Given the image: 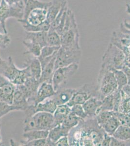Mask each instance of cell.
<instances>
[{
    "mask_svg": "<svg viewBox=\"0 0 130 146\" xmlns=\"http://www.w3.org/2000/svg\"><path fill=\"white\" fill-rule=\"evenodd\" d=\"M110 146H126L125 141H121L117 139L112 136Z\"/></svg>",
    "mask_w": 130,
    "mask_h": 146,
    "instance_id": "obj_44",
    "label": "cell"
},
{
    "mask_svg": "<svg viewBox=\"0 0 130 146\" xmlns=\"http://www.w3.org/2000/svg\"><path fill=\"white\" fill-rule=\"evenodd\" d=\"M61 46L73 50H80V34L75 16L73 17L69 27L61 34Z\"/></svg>",
    "mask_w": 130,
    "mask_h": 146,
    "instance_id": "obj_4",
    "label": "cell"
},
{
    "mask_svg": "<svg viewBox=\"0 0 130 146\" xmlns=\"http://www.w3.org/2000/svg\"><path fill=\"white\" fill-rule=\"evenodd\" d=\"M23 131L31 130H47L55 127L53 115L47 112H38L33 116L24 118L23 121Z\"/></svg>",
    "mask_w": 130,
    "mask_h": 146,
    "instance_id": "obj_1",
    "label": "cell"
},
{
    "mask_svg": "<svg viewBox=\"0 0 130 146\" xmlns=\"http://www.w3.org/2000/svg\"><path fill=\"white\" fill-rule=\"evenodd\" d=\"M121 93V100L119 111L117 112L122 113L124 114L130 115V98L122 91Z\"/></svg>",
    "mask_w": 130,
    "mask_h": 146,
    "instance_id": "obj_34",
    "label": "cell"
},
{
    "mask_svg": "<svg viewBox=\"0 0 130 146\" xmlns=\"http://www.w3.org/2000/svg\"><path fill=\"white\" fill-rule=\"evenodd\" d=\"M57 105L51 98H48L36 105H29L24 111V118L31 117L38 112H47L53 114Z\"/></svg>",
    "mask_w": 130,
    "mask_h": 146,
    "instance_id": "obj_9",
    "label": "cell"
},
{
    "mask_svg": "<svg viewBox=\"0 0 130 146\" xmlns=\"http://www.w3.org/2000/svg\"><path fill=\"white\" fill-rule=\"evenodd\" d=\"M16 111H20V110L13 105L9 104L5 102L0 101V119L10 112Z\"/></svg>",
    "mask_w": 130,
    "mask_h": 146,
    "instance_id": "obj_37",
    "label": "cell"
},
{
    "mask_svg": "<svg viewBox=\"0 0 130 146\" xmlns=\"http://www.w3.org/2000/svg\"><path fill=\"white\" fill-rule=\"evenodd\" d=\"M47 43L51 46H61V36L55 30L49 29L47 32Z\"/></svg>",
    "mask_w": 130,
    "mask_h": 146,
    "instance_id": "obj_30",
    "label": "cell"
},
{
    "mask_svg": "<svg viewBox=\"0 0 130 146\" xmlns=\"http://www.w3.org/2000/svg\"><path fill=\"white\" fill-rule=\"evenodd\" d=\"M11 39L7 34L0 33V48L5 49L10 44Z\"/></svg>",
    "mask_w": 130,
    "mask_h": 146,
    "instance_id": "obj_41",
    "label": "cell"
},
{
    "mask_svg": "<svg viewBox=\"0 0 130 146\" xmlns=\"http://www.w3.org/2000/svg\"><path fill=\"white\" fill-rule=\"evenodd\" d=\"M69 146V143L68 136H63L60 138L54 144V146Z\"/></svg>",
    "mask_w": 130,
    "mask_h": 146,
    "instance_id": "obj_43",
    "label": "cell"
},
{
    "mask_svg": "<svg viewBox=\"0 0 130 146\" xmlns=\"http://www.w3.org/2000/svg\"><path fill=\"white\" fill-rule=\"evenodd\" d=\"M102 100V104L98 111L97 115L102 111H113L114 100H113V93L110 95L104 97Z\"/></svg>",
    "mask_w": 130,
    "mask_h": 146,
    "instance_id": "obj_32",
    "label": "cell"
},
{
    "mask_svg": "<svg viewBox=\"0 0 130 146\" xmlns=\"http://www.w3.org/2000/svg\"><path fill=\"white\" fill-rule=\"evenodd\" d=\"M23 1L25 5V3H26V2H27L28 0H23Z\"/></svg>",
    "mask_w": 130,
    "mask_h": 146,
    "instance_id": "obj_52",
    "label": "cell"
},
{
    "mask_svg": "<svg viewBox=\"0 0 130 146\" xmlns=\"http://www.w3.org/2000/svg\"><path fill=\"white\" fill-rule=\"evenodd\" d=\"M0 127H1V119H0Z\"/></svg>",
    "mask_w": 130,
    "mask_h": 146,
    "instance_id": "obj_53",
    "label": "cell"
},
{
    "mask_svg": "<svg viewBox=\"0 0 130 146\" xmlns=\"http://www.w3.org/2000/svg\"><path fill=\"white\" fill-rule=\"evenodd\" d=\"M61 46H51L49 45H46L41 49V53L38 59L46 58L49 56L54 55L58 51Z\"/></svg>",
    "mask_w": 130,
    "mask_h": 146,
    "instance_id": "obj_36",
    "label": "cell"
},
{
    "mask_svg": "<svg viewBox=\"0 0 130 146\" xmlns=\"http://www.w3.org/2000/svg\"><path fill=\"white\" fill-rule=\"evenodd\" d=\"M51 5L47 10L46 20L51 23L59 14L64 5L67 4V0H52Z\"/></svg>",
    "mask_w": 130,
    "mask_h": 146,
    "instance_id": "obj_17",
    "label": "cell"
},
{
    "mask_svg": "<svg viewBox=\"0 0 130 146\" xmlns=\"http://www.w3.org/2000/svg\"><path fill=\"white\" fill-rule=\"evenodd\" d=\"M126 55L120 48L113 43H109L102 58V64L109 69L122 70L125 65Z\"/></svg>",
    "mask_w": 130,
    "mask_h": 146,
    "instance_id": "obj_3",
    "label": "cell"
},
{
    "mask_svg": "<svg viewBox=\"0 0 130 146\" xmlns=\"http://www.w3.org/2000/svg\"><path fill=\"white\" fill-rule=\"evenodd\" d=\"M0 131H1V129H0ZM1 144H2V137H1V136L0 135V145Z\"/></svg>",
    "mask_w": 130,
    "mask_h": 146,
    "instance_id": "obj_51",
    "label": "cell"
},
{
    "mask_svg": "<svg viewBox=\"0 0 130 146\" xmlns=\"http://www.w3.org/2000/svg\"><path fill=\"white\" fill-rule=\"evenodd\" d=\"M126 146H130V139L128 141H126Z\"/></svg>",
    "mask_w": 130,
    "mask_h": 146,
    "instance_id": "obj_50",
    "label": "cell"
},
{
    "mask_svg": "<svg viewBox=\"0 0 130 146\" xmlns=\"http://www.w3.org/2000/svg\"><path fill=\"white\" fill-rule=\"evenodd\" d=\"M20 71L21 69L18 68L15 65L12 56H8L7 60H3L0 56V75L13 83Z\"/></svg>",
    "mask_w": 130,
    "mask_h": 146,
    "instance_id": "obj_10",
    "label": "cell"
},
{
    "mask_svg": "<svg viewBox=\"0 0 130 146\" xmlns=\"http://www.w3.org/2000/svg\"><path fill=\"white\" fill-rule=\"evenodd\" d=\"M113 73H114L116 82L117 85V88L121 90L122 88L128 83V80L127 76L122 70H119L115 69H111Z\"/></svg>",
    "mask_w": 130,
    "mask_h": 146,
    "instance_id": "obj_31",
    "label": "cell"
},
{
    "mask_svg": "<svg viewBox=\"0 0 130 146\" xmlns=\"http://www.w3.org/2000/svg\"><path fill=\"white\" fill-rule=\"evenodd\" d=\"M23 84H24L30 94V98L28 100V103L29 105L30 101L33 100V98L36 95L41 83L40 82V80L31 76L26 80V82Z\"/></svg>",
    "mask_w": 130,
    "mask_h": 146,
    "instance_id": "obj_26",
    "label": "cell"
},
{
    "mask_svg": "<svg viewBox=\"0 0 130 146\" xmlns=\"http://www.w3.org/2000/svg\"><path fill=\"white\" fill-rule=\"evenodd\" d=\"M120 124V122L117 116H115L114 112V116H112L110 119H109L103 125L101 128L104 129L105 133L112 136Z\"/></svg>",
    "mask_w": 130,
    "mask_h": 146,
    "instance_id": "obj_27",
    "label": "cell"
},
{
    "mask_svg": "<svg viewBox=\"0 0 130 146\" xmlns=\"http://www.w3.org/2000/svg\"><path fill=\"white\" fill-rule=\"evenodd\" d=\"M16 85L0 75V101L12 105Z\"/></svg>",
    "mask_w": 130,
    "mask_h": 146,
    "instance_id": "obj_11",
    "label": "cell"
},
{
    "mask_svg": "<svg viewBox=\"0 0 130 146\" xmlns=\"http://www.w3.org/2000/svg\"><path fill=\"white\" fill-rule=\"evenodd\" d=\"M47 32H48L46 31L26 32L25 40L38 44L42 48L47 45Z\"/></svg>",
    "mask_w": 130,
    "mask_h": 146,
    "instance_id": "obj_19",
    "label": "cell"
},
{
    "mask_svg": "<svg viewBox=\"0 0 130 146\" xmlns=\"http://www.w3.org/2000/svg\"><path fill=\"white\" fill-rule=\"evenodd\" d=\"M121 90L117 89L113 93V100H114V109L113 111L117 112L119 111V108L120 106L121 100Z\"/></svg>",
    "mask_w": 130,
    "mask_h": 146,
    "instance_id": "obj_39",
    "label": "cell"
},
{
    "mask_svg": "<svg viewBox=\"0 0 130 146\" xmlns=\"http://www.w3.org/2000/svg\"><path fill=\"white\" fill-rule=\"evenodd\" d=\"M24 9L18 7H10L4 0L0 1V23L4 33L7 34L6 21L8 19L14 18L18 19H23Z\"/></svg>",
    "mask_w": 130,
    "mask_h": 146,
    "instance_id": "obj_8",
    "label": "cell"
},
{
    "mask_svg": "<svg viewBox=\"0 0 130 146\" xmlns=\"http://www.w3.org/2000/svg\"><path fill=\"white\" fill-rule=\"evenodd\" d=\"M112 136L121 141H127L130 139V127L125 125L120 124L117 128Z\"/></svg>",
    "mask_w": 130,
    "mask_h": 146,
    "instance_id": "obj_28",
    "label": "cell"
},
{
    "mask_svg": "<svg viewBox=\"0 0 130 146\" xmlns=\"http://www.w3.org/2000/svg\"><path fill=\"white\" fill-rule=\"evenodd\" d=\"M47 9L40 8L34 9L29 12L25 20L31 25H39L47 19Z\"/></svg>",
    "mask_w": 130,
    "mask_h": 146,
    "instance_id": "obj_14",
    "label": "cell"
},
{
    "mask_svg": "<svg viewBox=\"0 0 130 146\" xmlns=\"http://www.w3.org/2000/svg\"><path fill=\"white\" fill-rule=\"evenodd\" d=\"M102 100L97 96L92 97L82 105L88 118L95 117Z\"/></svg>",
    "mask_w": 130,
    "mask_h": 146,
    "instance_id": "obj_16",
    "label": "cell"
},
{
    "mask_svg": "<svg viewBox=\"0 0 130 146\" xmlns=\"http://www.w3.org/2000/svg\"><path fill=\"white\" fill-rule=\"evenodd\" d=\"M56 55L42 71L41 77L40 79V83L47 82L52 84L53 76L55 71V62Z\"/></svg>",
    "mask_w": 130,
    "mask_h": 146,
    "instance_id": "obj_21",
    "label": "cell"
},
{
    "mask_svg": "<svg viewBox=\"0 0 130 146\" xmlns=\"http://www.w3.org/2000/svg\"><path fill=\"white\" fill-rule=\"evenodd\" d=\"M128 84H129L130 85V82H128Z\"/></svg>",
    "mask_w": 130,
    "mask_h": 146,
    "instance_id": "obj_54",
    "label": "cell"
},
{
    "mask_svg": "<svg viewBox=\"0 0 130 146\" xmlns=\"http://www.w3.org/2000/svg\"><path fill=\"white\" fill-rule=\"evenodd\" d=\"M70 131L62 124L58 125L50 129L47 137V146H54V143L60 138L68 136Z\"/></svg>",
    "mask_w": 130,
    "mask_h": 146,
    "instance_id": "obj_13",
    "label": "cell"
},
{
    "mask_svg": "<svg viewBox=\"0 0 130 146\" xmlns=\"http://www.w3.org/2000/svg\"><path fill=\"white\" fill-rule=\"evenodd\" d=\"M78 69L79 64H73L55 70L52 80V84L54 90L56 92L61 89V86L65 84L76 74Z\"/></svg>",
    "mask_w": 130,
    "mask_h": 146,
    "instance_id": "obj_7",
    "label": "cell"
},
{
    "mask_svg": "<svg viewBox=\"0 0 130 146\" xmlns=\"http://www.w3.org/2000/svg\"><path fill=\"white\" fill-rule=\"evenodd\" d=\"M94 96L99 98L97 85L86 83L76 89L72 98L67 105L71 108L74 105H82L89 98Z\"/></svg>",
    "mask_w": 130,
    "mask_h": 146,
    "instance_id": "obj_6",
    "label": "cell"
},
{
    "mask_svg": "<svg viewBox=\"0 0 130 146\" xmlns=\"http://www.w3.org/2000/svg\"><path fill=\"white\" fill-rule=\"evenodd\" d=\"M76 90L74 88H61L56 91V94L51 97V99L57 106L67 104L72 98Z\"/></svg>",
    "mask_w": 130,
    "mask_h": 146,
    "instance_id": "obj_15",
    "label": "cell"
},
{
    "mask_svg": "<svg viewBox=\"0 0 130 146\" xmlns=\"http://www.w3.org/2000/svg\"><path fill=\"white\" fill-rule=\"evenodd\" d=\"M126 7H127V12L128 13L130 14V5L129 3H127L126 5ZM124 27H125V28H128V29H130V23H128L127 22H126V21H124Z\"/></svg>",
    "mask_w": 130,
    "mask_h": 146,
    "instance_id": "obj_48",
    "label": "cell"
},
{
    "mask_svg": "<svg viewBox=\"0 0 130 146\" xmlns=\"http://www.w3.org/2000/svg\"><path fill=\"white\" fill-rule=\"evenodd\" d=\"M6 3L12 7H18L24 9L25 3L23 0H4Z\"/></svg>",
    "mask_w": 130,
    "mask_h": 146,
    "instance_id": "obj_42",
    "label": "cell"
},
{
    "mask_svg": "<svg viewBox=\"0 0 130 146\" xmlns=\"http://www.w3.org/2000/svg\"><path fill=\"white\" fill-rule=\"evenodd\" d=\"M112 136L108 135L105 133L104 135V139L102 140V143L100 144V146H109L110 144Z\"/></svg>",
    "mask_w": 130,
    "mask_h": 146,
    "instance_id": "obj_45",
    "label": "cell"
},
{
    "mask_svg": "<svg viewBox=\"0 0 130 146\" xmlns=\"http://www.w3.org/2000/svg\"><path fill=\"white\" fill-rule=\"evenodd\" d=\"M82 56V51L73 50L61 46L58 50L55 62V70L58 68L73 64H79Z\"/></svg>",
    "mask_w": 130,
    "mask_h": 146,
    "instance_id": "obj_5",
    "label": "cell"
},
{
    "mask_svg": "<svg viewBox=\"0 0 130 146\" xmlns=\"http://www.w3.org/2000/svg\"><path fill=\"white\" fill-rule=\"evenodd\" d=\"M125 65L130 67V56H126Z\"/></svg>",
    "mask_w": 130,
    "mask_h": 146,
    "instance_id": "obj_49",
    "label": "cell"
},
{
    "mask_svg": "<svg viewBox=\"0 0 130 146\" xmlns=\"http://www.w3.org/2000/svg\"><path fill=\"white\" fill-rule=\"evenodd\" d=\"M122 91L130 98V85L127 84L122 88Z\"/></svg>",
    "mask_w": 130,
    "mask_h": 146,
    "instance_id": "obj_47",
    "label": "cell"
},
{
    "mask_svg": "<svg viewBox=\"0 0 130 146\" xmlns=\"http://www.w3.org/2000/svg\"><path fill=\"white\" fill-rule=\"evenodd\" d=\"M21 146H47V138L35 140L27 143H22Z\"/></svg>",
    "mask_w": 130,
    "mask_h": 146,
    "instance_id": "obj_40",
    "label": "cell"
},
{
    "mask_svg": "<svg viewBox=\"0 0 130 146\" xmlns=\"http://www.w3.org/2000/svg\"><path fill=\"white\" fill-rule=\"evenodd\" d=\"M25 67H28L30 69L31 76L34 78L40 80L42 73V67L40 60L36 57L28 58L25 60Z\"/></svg>",
    "mask_w": 130,
    "mask_h": 146,
    "instance_id": "obj_18",
    "label": "cell"
},
{
    "mask_svg": "<svg viewBox=\"0 0 130 146\" xmlns=\"http://www.w3.org/2000/svg\"><path fill=\"white\" fill-rule=\"evenodd\" d=\"M22 43L27 49L26 51L23 53L24 55L32 54L33 56L36 58L40 56L42 47L39 44L25 40L22 41Z\"/></svg>",
    "mask_w": 130,
    "mask_h": 146,
    "instance_id": "obj_29",
    "label": "cell"
},
{
    "mask_svg": "<svg viewBox=\"0 0 130 146\" xmlns=\"http://www.w3.org/2000/svg\"><path fill=\"white\" fill-rule=\"evenodd\" d=\"M56 92L51 83L47 82L41 83L36 95L30 101L29 105H36L48 98H51L56 94Z\"/></svg>",
    "mask_w": 130,
    "mask_h": 146,
    "instance_id": "obj_12",
    "label": "cell"
},
{
    "mask_svg": "<svg viewBox=\"0 0 130 146\" xmlns=\"http://www.w3.org/2000/svg\"><path fill=\"white\" fill-rule=\"evenodd\" d=\"M82 120H83L81 119V118H79L71 111L69 115H68L61 124L65 127L71 130L73 128L77 126Z\"/></svg>",
    "mask_w": 130,
    "mask_h": 146,
    "instance_id": "obj_33",
    "label": "cell"
},
{
    "mask_svg": "<svg viewBox=\"0 0 130 146\" xmlns=\"http://www.w3.org/2000/svg\"><path fill=\"white\" fill-rule=\"evenodd\" d=\"M12 105L18 108L20 111H24L29 105L28 98L16 86L14 95Z\"/></svg>",
    "mask_w": 130,
    "mask_h": 146,
    "instance_id": "obj_25",
    "label": "cell"
},
{
    "mask_svg": "<svg viewBox=\"0 0 130 146\" xmlns=\"http://www.w3.org/2000/svg\"><path fill=\"white\" fill-rule=\"evenodd\" d=\"M19 23H22L23 29L26 32H48L50 28L51 23L46 20L45 22L38 25H30L25 20L18 19Z\"/></svg>",
    "mask_w": 130,
    "mask_h": 146,
    "instance_id": "obj_23",
    "label": "cell"
},
{
    "mask_svg": "<svg viewBox=\"0 0 130 146\" xmlns=\"http://www.w3.org/2000/svg\"><path fill=\"white\" fill-rule=\"evenodd\" d=\"M71 111L78 117L81 118V119L84 120L88 118L86 113L84 111L82 105H74L71 107Z\"/></svg>",
    "mask_w": 130,
    "mask_h": 146,
    "instance_id": "obj_38",
    "label": "cell"
},
{
    "mask_svg": "<svg viewBox=\"0 0 130 146\" xmlns=\"http://www.w3.org/2000/svg\"><path fill=\"white\" fill-rule=\"evenodd\" d=\"M51 3V2H42L39 0H28L25 5L23 19L26 20L28 14L34 9L40 8L48 9Z\"/></svg>",
    "mask_w": 130,
    "mask_h": 146,
    "instance_id": "obj_20",
    "label": "cell"
},
{
    "mask_svg": "<svg viewBox=\"0 0 130 146\" xmlns=\"http://www.w3.org/2000/svg\"><path fill=\"white\" fill-rule=\"evenodd\" d=\"M122 70L125 74L126 76H127L128 82H130V67L124 65L122 68Z\"/></svg>",
    "mask_w": 130,
    "mask_h": 146,
    "instance_id": "obj_46",
    "label": "cell"
},
{
    "mask_svg": "<svg viewBox=\"0 0 130 146\" xmlns=\"http://www.w3.org/2000/svg\"><path fill=\"white\" fill-rule=\"evenodd\" d=\"M49 131L47 130H31L30 131L24 132L23 137L25 139V141H20V144L22 143H27L29 141L35 140L40 139L48 137Z\"/></svg>",
    "mask_w": 130,
    "mask_h": 146,
    "instance_id": "obj_24",
    "label": "cell"
},
{
    "mask_svg": "<svg viewBox=\"0 0 130 146\" xmlns=\"http://www.w3.org/2000/svg\"><path fill=\"white\" fill-rule=\"evenodd\" d=\"M97 87L99 98L101 100L118 89L114 73L102 65L99 71Z\"/></svg>",
    "mask_w": 130,
    "mask_h": 146,
    "instance_id": "obj_2",
    "label": "cell"
},
{
    "mask_svg": "<svg viewBox=\"0 0 130 146\" xmlns=\"http://www.w3.org/2000/svg\"><path fill=\"white\" fill-rule=\"evenodd\" d=\"M114 111H103L99 113L96 116L95 118L98 124L102 127L103 125L110 119L112 116H114Z\"/></svg>",
    "mask_w": 130,
    "mask_h": 146,
    "instance_id": "obj_35",
    "label": "cell"
},
{
    "mask_svg": "<svg viewBox=\"0 0 130 146\" xmlns=\"http://www.w3.org/2000/svg\"><path fill=\"white\" fill-rule=\"evenodd\" d=\"M71 107L67 104L58 105L53 113L55 125L61 124L71 113Z\"/></svg>",
    "mask_w": 130,
    "mask_h": 146,
    "instance_id": "obj_22",
    "label": "cell"
}]
</instances>
